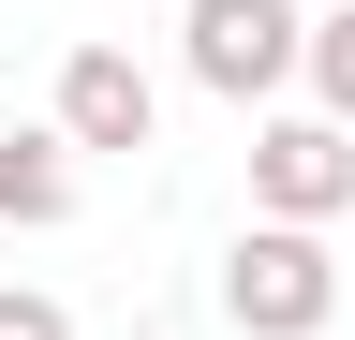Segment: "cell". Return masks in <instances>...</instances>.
I'll use <instances>...</instances> for the list:
<instances>
[{
	"instance_id": "5b68a950",
	"label": "cell",
	"mask_w": 355,
	"mask_h": 340,
	"mask_svg": "<svg viewBox=\"0 0 355 340\" xmlns=\"http://www.w3.org/2000/svg\"><path fill=\"white\" fill-rule=\"evenodd\" d=\"M0 222H74V134H15L0 148Z\"/></svg>"
},
{
	"instance_id": "8992f818",
	"label": "cell",
	"mask_w": 355,
	"mask_h": 340,
	"mask_svg": "<svg viewBox=\"0 0 355 340\" xmlns=\"http://www.w3.org/2000/svg\"><path fill=\"white\" fill-rule=\"evenodd\" d=\"M311 89H326V118L355 134V0H340V15H311Z\"/></svg>"
},
{
	"instance_id": "6da1fadb",
	"label": "cell",
	"mask_w": 355,
	"mask_h": 340,
	"mask_svg": "<svg viewBox=\"0 0 355 340\" xmlns=\"http://www.w3.org/2000/svg\"><path fill=\"white\" fill-rule=\"evenodd\" d=\"M222 325L237 340H326L340 325V251L311 222H252L237 251H222Z\"/></svg>"
},
{
	"instance_id": "3957f363",
	"label": "cell",
	"mask_w": 355,
	"mask_h": 340,
	"mask_svg": "<svg viewBox=\"0 0 355 340\" xmlns=\"http://www.w3.org/2000/svg\"><path fill=\"white\" fill-rule=\"evenodd\" d=\"M252 207L326 237L355 207V134H340V118H266V134H252Z\"/></svg>"
},
{
	"instance_id": "7a4b0ae2",
	"label": "cell",
	"mask_w": 355,
	"mask_h": 340,
	"mask_svg": "<svg viewBox=\"0 0 355 340\" xmlns=\"http://www.w3.org/2000/svg\"><path fill=\"white\" fill-rule=\"evenodd\" d=\"M178 45H193V89L266 104L282 74H311V15H296V0H193V15H178Z\"/></svg>"
},
{
	"instance_id": "277c9868",
	"label": "cell",
	"mask_w": 355,
	"mask_h": 340,
	"mask_svg": "<svg viewBox=\"0 0 355 340\" xmlns=\"http://www.w3.org/2000/svg\"><path fill=\"white\" fill-rule=\"evenodd\" d=\"M60 134L133 163V148L163 134V89H148V60H133V45H74V60H60Z\"/></svg>"
},
{
	"instance_id": "52a82bcc",
	"label": "cell",
	"mask_w": 355,
	"mask_h": 340,
	"mask_svg": "<svg viewBox=\"0 0 355 340\" xmlns=\"http://www.w3.org/2000/svg\"><path fill=\"white\" fill-rule=\"evenodd\" d=\"M0 340H74V311L60 296H0Z\"/></svg>"
}]
</instances>
